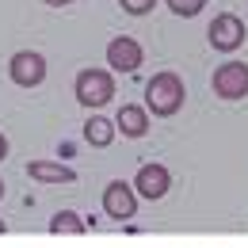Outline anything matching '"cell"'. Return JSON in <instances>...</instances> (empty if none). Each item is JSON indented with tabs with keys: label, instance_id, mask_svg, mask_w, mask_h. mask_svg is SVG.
Returning <instances> with one entry per match:
<instances>
[{
	"label": "cell",
	"instance_id": "cell-1",
	"mask_svg": "<svg viewBox=\"0 0 248 248\" xmlns=\"http://www.w3.org/2000/svg\"><path fill=\"white\" fill-rule=\"evenodd\" d=\"M184 99H187L184 77L172 73V69L156 73L153 80L145 84V111H153L156 119H172V115L184 107Z\"/></svg>",
	"mask_w": 248,
	"mask_h": 248
},
{
	"label": "cell",
	"instance_id": "cell-2",
	"mask_svg": "<svg viewBox=\"0 0 248 248\" xmlns=\"http://www.w3.org/2000/svg\"><path fill=\"white\" fill-rule=\"evenodd\" d=\"M73 95H77V103L88 107V111L111 103V95H115L111 69H80V73H77V84H73Z\"/></svg>",
	"mask_w": 248,
	"mask_h": 248
},
{
	"label": "cell",
	"instance_id": "cell-3",
	"mask_svg": "<svg viewBox=\"0 0 248 248\" xmlns=\"http://www.w3.org/2000/svg\"><path fill=\"white\" fill-rule=\"evenodd\" d=\"M206 38H210V46H214L217 54H233V50H241L248 38V27L241 16H233V12H221L214 16V23L206 27Z\"/></svg>",
	"mask_w": 248,
	"mask_h": 248
},
{
	"label": "cell",
	"instance_id": "cell-4",
	"mask_svg": "<svg viewBox=\"0 0 248 248\" xmlns=\"http://www.w3.org/2000/svg\"><path fill=\"white\" fill-rule=\"evenodd\" d=\"M210 88L217 99H245L248 95V65L245 62H225L214 69Z\"/></svg>",
	"mask_w": 248,
	"mask_h": 248
},
{
	"label": "cell",
	"instance_id": "cell-5",
	"mask_svg": "<svg viewBox=\"0 0 248 248\" xmlns=\"http://www.w3.org/2000/svg\"><path fill=\"white\" fill-rule=\"evenodd\" d=\"M8 77H12V84H19V88H38V84L46 80V58H42L38 50H19V54H12V62H8Z\"/></svg>",
	"mask_w": 248,
	"mask_h": 248
},
{
	"label": "cell",
	"instance_id": "cell-6",
	"mask_svg": "<svg viewBox=\"0 0 248 248\" xmlns=\"http://www.w3.org/2000/svg\"><path fill=\"white\" fill-rule=\"evenodd\" d=\"M103 214L115 217V221H126V217L138 214V191H134V184L111 180L103 187Z\"/></svg>",
	"mask_w": 248,
	"mask_h": 248
},
{
	"label": "cell",
	"instance_id": "cell-7",
	"mask_svg": "<svg viewBox=\"0 0 248 248\" xmlns=\"http://www.w3.org/2000/svg\"><path fill=\"white\" fill-rule=\"evenodd\" d=\"M141 46H138V38H130V34H119V38H111L107 42V65H111V73H134L138 65H141Z\"/></svg>",
	"mask_w": 248,
	"mask_h": 248
},
{
	"label": "cell",
	"instance_id": "cell-8",
	"mask_svg": "<svg viewBox=\"0 0 248 248\" xmlns=\"http://www.w3.org/2000/svg\"><path fill=\"white\" fill-rule=\"evenodd\" d=\"M168 187H172V176H168L164 164H141L138 176H134V191H138L141 199H153V202L168 195Z\"/></svg>",
	"mask_w": 248,
	"mask_h": 248
},
{
	"label": "cell",
	"instance_id": "cell-9",
	"mask_svg": "<svg viewBox=\"0 0 248 248\" xmlns=\"http://www.w3.org/2000/svg\"><path fill=\"white\" fill-rule=\"evenodd\" d=\"M27 176H31L34 184H54V187L77 180V172H73L69 164H62V160H31V164H27Z\"/></svg>",
	"mask_w": 248,
	"mask_h": 248
},
{
	"label": "cell",
	"instance_id": "cell-10",
	"mask_svg": "<svg viewBox=\"0 0 248 248\" xmlns=\"http://www.w3.org/2000/svg\"><path fill=\"white\" fill-rule=\"evenodd\" d=\"M115 130H123V138H145L149 134V111L138 103H123L115 115Z\"/></svg>",
	"mask_w": 248,
	"mask_h": 248
},
{
	"label": "cell",
	"instance_id": "cell-11",
	"mask_svg": "<svg viewBox=\"0 0 248 248\" xmlns=\"http://www.w3.org/2000/svg\"><path fill=\"white\" fill-rule=\"evenodd\" d=\"M115 123L111 119H103V115H92L88 123H84V141L92 145V149H107L111 141H115Z\"/></svg>",
	"mask_w": 248,
	"mask_h": 248
},
{
	"label": "cell",
	"instance_id": "cell-12",
	"mask_svg": "<svg viewBox=\"0 0 248 248\" xmlns=\"http://www.w3.org/2000/svg\"><path fill=\"white\" fill-rule=\"evenodd\" d=\"M50 233H54V237H80V233H88V225L80 221V214H73V210H58V214L50 217Z\"/></svg>",
	"mask_w": 248,
	"mask_h": 248
},
{
	"label": "cell",
	"instance_id": "cell-13",
	"mask_svg": "<svg viewBox=\"0 0 248 248\" xmlns=\"http://www.w3.org/2000/svg\"><path fill=\"white\" fill-rule=\"evenodd\" d=\"M176 16H184V19H191V16H199L202 8H206V0H164Z\"/></svg>",
	"mask_w": 248,
	"mask_h": 248
},
{
	"label": "cell",
	"instance_id": "cell-14",
	"mask_svg": "<svg viewBox=\"0 0 248 248\" xmlns=\"http://www.w3.org/2000/svg\"><path fill=\"white\" fill-rule=\"evenodd\" d=\"M119 4H123L126 16H149L156 8V0H119Z\"/></svg>",
	"mask_w": 248,
	"mask_h": 248
},
{
	"label": "cell",
	"instance_id": "cell-15",
	"mask_svg": "<svg viewBox=\"0 0 248 248\" xmlns=\"http://www.w3.org/2000/svg\"><path fill=\"white\" fill-rule=\"evenodd\" d=\"M4 156H8V138L0 134V164H4Z\"/></svg>",
	"mask_w": 248,
	"mask_h": 248
},
{
	"label": "cell",
	"instance_id": "cell-16",
	"mask_svg": "<svg viewBox=\"0 0 248 248\" xmlns=\"http://www.w3.org/2000/svg\"><path fill=\"white\" fill-rule=\"evenodd\" d=\"M42 4H50V8H65V4H73V0H42Z\"/></svg>",
	"mask_w": 248,
	"mask_h": 248
},
{
	"label": "cell",
	"instance_id": "cell-17",
	"mask_svg": "<svg viewBox=\"0 0 248 248\" xmlns=\"http://www.w3.org/2000/svg\"><path fill=\"white\" fill-rule=\"evenodd\" d=\"M0 199H4V180H0Z\"/></svg>",
	"mask_w": 248,
	"mask_h": 248
},
{
	"label": "cell",
	"instance_id": "cell-18",
	"mask_svg": "<svg viewBox=\"0 0 248 248\" xmlns=\"http://www.w3.org/2000/svg\"><path fill=\"white\" fill-rule=\"evenodd\" d=\"M0 233H4V221H0Z\"/></svg>",
	"mask_w": 248,
	"mask_h": 248
}]
</instances>
